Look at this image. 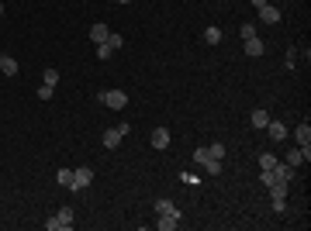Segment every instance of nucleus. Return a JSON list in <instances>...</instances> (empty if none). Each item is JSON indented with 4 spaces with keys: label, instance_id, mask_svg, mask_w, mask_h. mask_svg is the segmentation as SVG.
<instances>
[{
    "label": "nucleus",
    "instance_id": "f8f14e48",
    "mask_svg": "<svg viewBox=\"0 0 311 231\" xmlns=\"http://www.w3.org/2000/svg\"><path fill=\"white\" fill-rule=\"evenodd\" d=\"M294 138H297V145H311V124H308V117L297 124V131H294Z\"/></svg>",
    "mask_w": 311,
    "mask_h": 231
},
{
    "label": "nucleus",
    "instance_id": "7c9ffc66",
    "mask_svg": "<svg viewBox=\"0 0 311 231\" xmlns=\"http://www.w3.org/2000/svg\"><path fill=\"white\" fill-rule=\"evenodd\" d=\"M114 4H132V0H114Z\"/></svg>",
    "mask_w": 311,
    "mask_h": 231
},
{
    "label": "nucleus",
    "instance_id": "39448f33",
    "mask_svg": "<svg viewBox=\"0 0 311 231\" xmlns=\"http://www.w3.org/2000/svg\"><path fill=\"white\" fill-rule=\"evenodd\" d=\"M270 173H273V179H277V183H287V187H291V179H294V173H297V169H294V166H287V162H284V166L277 162Z\"/></svg>",
    "mask_w": 311,
    "mask_h": 231
},
{
    "label": "nucleus",
    "instance_id": "4be33fe9",
    "mask_svg": "<svg viewBox=\"0 0 311 231\" xmlns=\"http://www.w3.org/2000/svg\"><path fill=\"white\" fill-rule=\"evenodd\" d=\"M208 155H211V159H225V145H221V142L208 145Z\"/></svg>",
    "mask_w": 311,
    "mask_h": 231
},
{
    "label": "nucleus",
    "instance_id": "423d86ee",
    "mask_svg": "<svg viewBox=\"0 0 311 231\" xmlns=\"http://www.w3.org/2000/svg\"><path fill=\"white\" fill-rule=\"evenodd\" d=\"M149 142H152V149H159V152H163V149H170V142H173V138H170V131H166V128H156Z\"/></svg>",
    "mask_w": 311,
    "mask_h": 231
},
{
    "label": "nucleus",
    "instance_id": "a211bd4d",
    "mask_svg": "<svg viewBox=\"0 0 311 231\" xmlns=\"http://www.w3.org/2000/svg\"><path fill=\"white\" fill-rule=\"evenodd\" d=\"M56 179H59V187H66V190H69V187H73V169H59Z\"/></svg>",
    "mask_w": 311,
    "mask_h": 231
},
{
    "label": "nucleus",
    "instance_id": "cd10ccee",
    "mask_svg": "<svg viewBox=\"0 0 311 231\" xmlns=\"http://www.w3.org/2000/svg\"><path fill=\"white\" fill-rule=\"evenodd\" d=\"M211 155H208V149H194V162H208Z\"/></svg>",
    "mask_w": 311,
    "mask_h": 231
},
{
    "label": "nucleus",
    "instance_id": "f3484780",
    "mask_svg": "<svg viewBox=\"0 0 311 231\" xmlns=\"http://www.w3.org/2000/svg\"><path fill=\"white\" fill-rule=\"evenodd\" d=\"M301 162H304V149H291V152H287V166H294V169H297Z\"/></svg>",
    "mask_w": 311,
    "mask_h": 231
},
{
    "label": "nucleus",
    "instance_id": "412c9836",
    "mask_svg": "<svg viewBox=\"0 0 311 231\" xmlns=\"http://www.w3.org/2000/svg\"><path fill=\"white\" fill-rule=\"evenodd\" d=\"M201 166H204V169H208L211 176H218V173H221V159H208V162H201Z\"/></svg>",
    "mask_w": 311,
    "mask_h": 231
},
{
    "label": "nucleus",
    "instance_id": "4468645a",
    "mask_svg": "<svg viewBox=\"0 0 311 231\" xmlns=\"http://www.w3.org/2000/svg\"><path fill=\"white\" fill-rule=\"evenodd\" d=\"M156 214H180V211H176V204L170 197H159V200H156Z\"/></svg>",
    "mask_w": 311,
    "mask_h": 231
},
{
    "label": "nucleus",
    "instance_id": "ddd939ff",
    "mask_svg": "<svg viewBox=\"0 0 311 231\" xmlns=\"http://www.w3.org/2000/svg\"><path fill=\"white\" fill-rule=\"evenodd\" d=\"M107 35H111V28H107V24H94V28H90V41H94V45L107 41Z\"/></svg>",
    "mask_w": 311,
    "mask_h": 231
},
{
    "label": "nucleus",
    "instance_id": "c756f323",
    "mask_svg": "<svg viewBox=\"0 0 311 231\" xmlns=\"http://www.w3.org/2000/svg\"><path fill=\"white\" fill-rule=\"evenodd\" d=\"M0 18H4V0H0Z\"/></svg>",
    "mask_w": 311,
    "mask_h": 231
},
{
    "label": "nucleus",
    "instance_id": "9d476101",
    "mask_svg": "<svg viewBox=\"0 0 311 231\" xmlns=\"http://www.w3.org/2000/svg\"><path fill=\"white\" fill-rule=\"evenodd\" d=\"M121 138H125L121 128H107V131H104V149H118V145H121Z\"/></svg>",
    "mask_w": 311,
    "mask_h": 231
},
{
    "label": "nucleus",
    "instance_id": "0eeeda50",
    "mask_svg": "<svg viewBox=\"0 0 311 231\" xmlns=\"http://www.w3.org/2000/svg\"><path fill=\"white\" fill-rule=\"evenodd\" d=\"M263 52H266V45H263V38H259V35H253V38H246V56L259 59Z\"/></svg>",
    "mask_w": 311,
    "mask_h": 231
},
{
    "label": "nucleus",
    "instance_id": "7ed1b4c3",
    "mask_svg": "<svg viewBox=\"0 0 311 231\" xmlns=\"http://www.w3.org/2000/svg\"><path fill=\"white\" fill-rule=\"evenodd\" d=\"M90 183H94V169H90V166H80V169H73V187H69V193H83Z\"/></svg>",
    "mask_w": 311,
    "mask_h": 231
},
{
    "label": "nucleus",
    "instance_id": "a878e982",
    "mask_svg": "<svg viewBox=\"0 0 311 231\" xmlns=\"http://www.w3.org/2000/svg\"><path fill=\"white\" fill-rule=\"evenodd\" d=\"M107 45H111V49H121V45H125V38H121V35H114V31H111V35H107Z\"/></svg>",
    "mask_w": 311,
    "mask_h": 231
},
{
    "label": "nucleus",
    "instance_id": "f257e3e1",
    "mask_svg": "<svg viewBox=\"0 0 311 231\" xmlns=\"http://www.w3.org/2000/svg\"><path fill=\"white\" fill-rule=\"evenodd\" d=\"M73 228V207H59L56 217L45 221V231H69Z\"/></svg>",
    "mask_w": 311,
    "mask_h": 231
},
{
    "label": "nucleus",
    "instance_id": "20e7f679",
    "mask_svg": "<svg viewBox=\"0 0 311 231\" xmlns=\"http://www.w3.org/2000/svg\"><path fill=\"white\" fill-rule=\"evenodd\" d=\"M263 131H266L270 142H284V138H287V124H284V121H266Z\"/></svg>",
    "mask_w": 311,
    "mask_h": 231
},
{
    "label": "nucleus",
    "instance_id": "393cba45",
    "mask_svg": "<svg viewBox=\"0 0 311 231\" xmlns=\"http://www.w3.org/2000/svg\"><path fill=\"white\" fill-rule=\"evenodd\" d=\"M273 211H277V214L287 211V197H273Z\"/></svg>",
    "mask_w": 311,
    "mask_h": 231
},
{
    "label": "nucleus",
    "instance_id": "b1692460",
    "mask_svg": "<svg viewBox=\"0 0 311 231\" xmlns=\"http://www.w3.org/2000/svg\"><path fill=\"white\" fill-rule=\"evenodd\" d=\"M111 52H114V49H111L107 41H100V45H97V59H111Z\"/></svg>",
    "mask_w": 311,
    "mask_h": 231
},
{
    "label": "nucleus",
    "instance_id": "aec40b11",
    "mask_svg": "<svg viewBox=\"0 0 311 231\" xmlns=\"http://www.w3.org/2000/svg\"><path fill=\"white\" fill-rule=\"evenodd\" d=\"M256 31H259V28H256L253 21H246V24H242V28H239V35H242V41H246V38H253Z\"/></svg>",
    "mask_w": 311,
    "mask_h": 231
},
{
    "label": "nucleus",
    "instance_id": "6ab92c4d",
    "mask_svg": "<svg viewBox=\"0 0 311 231\" xmlns=\"http://www.w3.org/2000/svg\"><path fill=\"white\" fill-rule=\"evenodd\" d=\"M273 166H277V155H273V152L259 155V169H273Z\"/></svg>",
    "mask_w": 311,
    "mask_h": 231
},
{
    "label": "nucleus",
    "instance_id": "c85d7f7f",
    "mask_svg": "<svg viewBox=\"0 0 311 231\" xmlns=\"http://www.w3.org/2000/svg\"><path fill=\"white\" fill-rule=\"evenodd\" d=\"M249 4H253L256 11H259V7H266V4H270V0H249Z\"/></svg>",
    "mask_w": 311,
    "mask_h": 231
},
{
    "label": "nucleus",
    "instance_id": "6e6552de",
    "mask_svg": "<svg viewBox=\"0 0 311 231\" xmlns=\"http://www.w3.org/2000/svg\"><path fill=\"white\" fill-rule=\"evenodd\" d=\"M156 228H159V231H173V228H180V214H159Z\"/></svg>",
    "mask_w": 311,
    "mask_h": 231
},
{
    "label": "nucleus",
    "instance_id": "2eb2a0df",
    "mask_svg": "<svg viewBox=\"0 0 311 231\" xmlns=\"http://www.w3.org/2000/svg\"><path fill=\"white\" fill-rule=\"evenodd\" d=\"M249 121H253L256 131H263V128H266V121H270V114H266V111H253V117H249Z\"/></svg>",
    "mask_w": 311,
    "mask_h": 231
},
{
    "label": "nucleus",
    "instance_id": "bb28decb",
    "mask_svg": "<svg viewBox=\"0 0 311 231\" xmlns=\"http://www.w3.org/2000/svg\"><path fill=\"white\" fill-rule=\"evenodd\" d=\"M45 83H49V86H56V83H59V73H56V69H45Z\"/></svg>",
    "mask_w": 311,
    "mask_h": 231
},
{
    "label": "nucleus",
    "instance_id": "1a4fd4ad",
    "mask_svg": "<svg viewBox=\"0 0 311 231\" xmlns=\"http://www.w3.org/2000/svg\"><path fill=\"white\" fill-rule=\"evenodd\" d=\"M259 21H263V24H277V21H280V7H273V4L259 7Z\"/></svg>",
    "mask_w": 311,
    "mask_h": 231
},
{
    "label": "nucleus",
    "instance_id": "5701e85b",
    "mask_svg": "<svg viewBox=\"0 0 311 231\" xmlns=\"http://www.w3.org/2000/svg\"><path fill=\"white\" fill-rule=\"evenodd\" d=\"M52 94H56V86H49V83L38 86V100H52Z\"/></svg>",
    "mask_w": 311,
    "mask_h": 231
},
{
    "label": "nucleus",
    "instance_id": "dca6fc26",
    "mask_svg": "<svg viewBox=\"0 0 311 231\" xmlns=\"http://www.w3.org/2000/svg\"><path fill=\"white\" fill-rule=\"evenodd\" d=\"M204 41L208 45H221V28H204Z\"/></svg>",
    "mask_w": 311,
    "mask_h": 231
},
{
    "label": "nucleus",
    "instance_id": "9b49d317",
    "mask_svg": "<svg viewBox=\"0 0 311 231\" xmlns=\"http://www.w3.org/2000/svg\"><path fill=\"white\" fill-rule=\"evenodd\" d=\"M18 59L14 56H0V73H4V76H18Z\"/></svg>",
    "mask_w": 311,
    "mask_h": 231
},
{
    "label": "nucleus",
    "instance_id": "f03ea898",
    "mask_svg": "<svg viewBox=\"0 0 311 231\" xmlns=\"http://www.w3.org/2000/svg\"><path fill=\"white\" fill-rule=\"evenodd\" d=\"M97 100L104 107H111V111H125V107H128V94H125V90H107V94H100Z\"/></svg>",
    "mask_w": 311,
    "mask_h": 231
}]
</instances>
